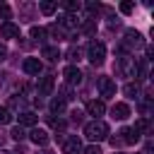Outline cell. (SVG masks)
Here are the masks:
<instances>
[{
    "mask_svg": "<svg viewBox=\"0 0 154 154\" xmlns=\"http://www.w3.org/2000/svg\"><path fill=\"white\" fill-rule=\"evenodd\" d=\"M0 154H12V152H5V149H2V152H0Z\"/></svg>",
    "mask_w": 154,
    "mask_h": 154,
    "instance_id": "obj_36",
    "label": "cell"
},
{
    "mask_svg": "<svg viewBox=\"0 0 154 154\" xmlns=\"http://www.w3.org/2000/svg\"><path fill=\"white\" fill-rule=\"evenodd\" d=\"M132 10H135V5H132V2H120V12H123V14H130Z\"/></svg>",
    "mask_w": 154,
    "mask_h": 154,
    "instance_id": "obj_29",
    "label": "cell"
},
{
    "mask_svg": "<svg viewBox=\"0 0 154 154\" xmlns=\"http://www.w3.org/2000/svg\"><path fill=\"white\" fill-rule=\"evenodd\" d=\"M63 152H65V154H79V152H82V142H79V137H77V135L65 137V140H63Z\"/></svg>",
    "mask_w": 154,
    "mask_h": 154,
    "instance_id": "obj_6",
    "label": "cell"
},
{
    "mask_svg": "<svg viewBox=\"0 0 154 154\" xmlns=\"http://www.w3.org/2000/svg\"><path fill=\"white\" fill-rule=\"evenodd\" d=\"M87 55H89V60L94 65H103V60H106V46L101 41H91L87 46Z\"/></svg>",
    "mask_w": 154,
    "mask_h": 154,
    "instance_id": "obj_3",
    "label": "cell"
},
{
    "mask_svg": "<svg viewBox=\"0 0 154 154\" xmlns=\"http://www.w3.org/2000/svg\"><path fill=\"white\" fill-rule=\"evenodd\" d=\"M72 120H77V123H79V120H82V113H79V111H75V113H72Z\"/></svg>",
    "mask_w": 154,
    "mask_h": 154,
    "instance_id": "obj_33",
    "label": "cell"
},
{
    "mask_svg": "<svg viewBox=\"0 0 154 154\" xmlns=\"http://www.w3.org/2000/svg\"><path fill=\"white\" fill-rule=\"evenodd\" d=\"M82 154H103V152H101V147H99V144H89V147H84V149H82Z\"/></svg>",
    "mask_w": 154,
    "mask_h": 154,
    "instance_id": "obj_26",
    "label": "cell"
},
{
    "mask_svg": "<svg viewBox=\"0 0 154 154\" xmlns=\"http://www.w3.org/2000/svg\"><path fill=\"white\" fill-rule=\"evenodd\" d=\"M10 135H12L17 142H19V140H24V130H22V125H19V128H12V132H10Z\"/></svg>",
    "mask_w": 154,
    "mask_h": 154,
    "instance_id": "obj_27",
    "label": "cell"
},
{
    "mask_svg": "<svg viewBox=\"0 0 154 154\" xmlns=\"http://www.w3.org/2000/svg\"><path fill=\"white\" fill-rule=\"evenodd\" d=\"M41 55H43L46 60L55 63V60L60 58V51H58V46H43V48H41Z\"/></svg>",
    "mask_w": 154,
    "mask_h": 154,
    "instance_id": "obj_15",
    "label": "cell"
},
{
    "mask_svg": "<svg viewBox=\"0 0 154 154\" xmlns=\"http://www.w3.org/2000/svg\"><path fill=\"white\" fill-rule=\"evenodd\" d=\"M77 24H79V19H77L75 14H65V17L60 19V26H63V29H65V26H67V29H75Z\"/></svg>",
    "mask_w": 154,
    "mask_h": 154,
    "instance_id": "obj_19",
    "label": "cell"
},
{
    "mask_svg": "<svg viewBox=\"0 0 154 154\" xmlns=\"http://www.w3.org/2000/svg\"><path fill=\"white\" fill-rule=\"evenodd\" d=\"M67 58L70 60H79V48H70L67 51Z\"/></svg>",
    "mask_w": 154,
    "mask_h": 154,
    "instance_id": "obj_30",
    "label": "cell"
},
{
    "mask_svg": "<svg viewBox=\"0 0 154 154\" xmlns=\"http://www.w3.org/2000/svg\"><path fill=\"white\" fill-rule=\"evenodd\" d=\"M29 34H31V38H36V41H43V38L48 36V34H46V29H41V26H31V31H29Z\"/></svg>",
    "mask_w": 154,
    "mask_h": 154,
    "instance_id": "obj_22",
    "label": "cell"
},
{
    "mask_svg": "<svg viewBox=\"0 0 154 154\" xmlns=\"http://www.w3.org/2000/svg\"><path fill=\"white\" fill-rule=\"evenodd\" d=\"M38 154H51V152H46V149H43V152H38Z\"/></svg>",
    "mask_w": 154,
    "mask_h": 154,
    "instance_id": "obj_35",
    "label": "cell"
},
{
    "mask_svg": "<svg viewBox=\"0 0 154 154\" xmlns=\"http://www.w3.org/2000/svg\"><path fill=\"white\" fill-rule=\"evenodd\" d=\"M99 91H101L103 99H111L116 94V82L111 77H99Z\"/></svg>",
    "mask_w": 154,
    "mask_h": 154,
    "instance_id": "obj_5",
    "label": "cell"
},
{
    "mask_svg": "<svg viewBox=\"0 0 154 154\" xmlns=\"http://www.w3.org/2000/svg\"><path fill=\"white\" fill-rule=\"evenodd\" d=\"M111 116L116 118V120H125L128 116H130V106L128 103H113V108H111Z\"/></svg>",
    "mask_w": 154,
    "mask_h": 154,
    "instance_id": "obj_12",
    "label": "cell"
},
{
    "mask_svg": "<svg viewBox=\"0 0 154 154\" xmlns=\"http://www.w3.org/2000/svg\"><path fill=\"white\" fill-rule=\"evenodd\" d=\"M144 46V38H142V34L137 31V29H128L125 31V38H123V48L125 51H135V48H142Z\"/></svg>",
    "mask_w": 154,
    "mask_h": 154,
    "instance_id": "obj_4",
    "label": "cell"
},
{
    "mask_svg": "<svg viewBox=\"0 0 154 154\" xmlns=\"http://www.w3.org/2000/svg\"><path fill=\"white\" fill-rule=\"evenodd\" d=\"M55 10H58V2H48V0L38 2V12H41V14H53Z\"/></svg>",
    "mask_w": 154,
    "mask_h": 154,
    "instance_id": "obj_17",
    "label": "cell"
},
{
    "mask_svg": "<svg viewBox=\"0 0 154 154\" xmlns=\"http://www.w3.org/2000/svg\"><path fill=\"white\" fill-rule=\"evenodd\" d=\"M29 137H31V142H34V144H41V147H43V144H48V140H51V137H48V132H46V130H41V128H34V130L29 132Z\"/></svg>",
    "mask_w": 154,
    "mask_h": 154,
    "instance_id": "obj_13",
    "label": "cell"
},
{
    "mask_svg": "<svg viewBox=\"0 0 154 154\" xmlns=\"http://www.w3.org/2000/svg\"><path fill=\"white\" fill-rule=\"evenodd\" d=\"M0 36L2 38H19V26L12 22H2L0 24Z\"/></svg>",
    "mask_w": 154,
    "mask_h": 154,
    "instance_id": "obj_8",
    "label": "cell"
},
{
    "mask_svg": "<svg viewBox=\"0 0 154 154\" xmlns=\"http://www.w3.org/2000/svg\"><path fill=\"white\" fill-rule=\"evenodd\" d=\"M46 34H51V36H55V38H67V31H65L60 24H51V26L46 29Z\"/></svg>",
    "mask_w": 154,
    "mask_h": 154,
    "instance_id": "obj_16",
    "label": "cell"
},
{
    "mask_svg": "<svg viewBox=\"0 0 154 154\" xmlns=\"http://www.w3.org/2000/svg\"><path fill=\"white\" fill-rule=\"evenodd\" d=\"M2 142H5V132L0 130V147H2Z\"/></svg>",
    "mask_w": 154,
    "mask_h": 154,
    "instance_id": "obj_34",
    "label": "cell"
},
{
    "mask_svg": "<svg viewBox=\"0 0 154 154\" xmlns=\"http://www.w3.org/2000/svg\"><path fill=\"white\" fill-rule=\"evenodd\" d=\"M116 70L123 75V77H130V79H140V65H137V58L135 55H123L116 65Z\"/></svg>",
    "mask_w": 154,
    "mask_h": 154,
    "instance_id": "obj_1",
    "label": "cell"
},
{
    "mask_svg": "<svg viewBox=\"0 0 154 154\" xmlns=\"http://www.w3.org/2000/svg\"><path fill=\"white\" fill-rule=\"evenodd\" d=\"M5 58H7V48H5V46H2V43H0V63H2V60H5Z\"/></svg>",
    "mask_w": 154,
    "mask_h": 154,
    "instance_id": "obj_32",
    "label": "cell"
},
{
    "mask_svg": "<svg viewBox=\"0 0 154 154\" xmlns=\"http://www.w3.org/2000/svg\"><path fill=\"white\" fill-rule=\"evenodd\" d=\"M0 17H2L5 22H10V17H12V10H10V5H0Z\"/></svg>",
    "mask_w": 154,
    "mask_h": 154,
    "instance_id": "obj_25",
    "label": "cell"
},
{
    "mask_svg": "<svg viewBox=\"0 0 154 154\" xmlns=\"http://www.w3.org/2000/svg\"><path fill=\"white\" fill-rule=\"evenodd\" d=\"M48 123H51L53 130H65V120L63 118H48Z\"/></svg>",
    "mask_w": 154,
    "mask_h": 154,
    "instance_id": "obj_24",
    "label": "cell"
},
{
    "mask_svg": "<svg viewBox=\"0 0 154 154\" xmlns=\"http://www.w3.org/2000/svg\"><path fill=\"white\" fill-rule=\"evenodd\" d=\"M63 7H65L67 12H77V10L82 7V5H79V2H63Z\"/></svg>",
    "mask_w": 154,
    "mask_h": 154,
    "instance_id": "obj_28",
    "label": "cell"
},
{
    "mask_svg": "<svg viewBox=\"0 0 154 154\" xmlns=\"http://www.w3.org/2000/svg\"><path fill=\"white\" fill-rule=\"evenodd\" d=\"M10 120H12V111H10L7 106H2V108H0V125H7Z\"/></svg>",
    "mask_w": 154,
    "mask_h": 154,
    "instance_id": "obj_23",
    "label": "cell"
},
{
    "mask_svg": "<svg viewBox=\"0 0 154 154\" xmlns=\"http://www.w3.org/2000/svg\"><path fill=\"white\" fill-rule=\"evenodd\" d=\"M87 113L89 116H94V120H99V116H103L106 113V103L103 101H87Z\"/></svg>",
    "mask_w": 154,
    "mask_h": 154,
    "instance_id": "obj_9",
    "label": "cell"
},
{
    "mask_svg": "<svg viewBox=\"0 0 154 154\" xmlns=\"http://www.w3.org/2000/svg\"><path fill=\"white\" fill-rule=\"evenodd\" d=\"M65 82H67L70 87L79 84V82H82V72H79V67H75V65L65 67Z\"/></svg>",
    "mask_w": 154,
    "mask_h": 154,
    "instance_id": "obj_10",
    "label": "cell"
},
{
    "mask_svg": "<svg viewBox=\"0 0 154 154\" xmlns=\"http://www.w3.org/2000/svg\"><path fill=\"white\" fill-rule=\"evenodd\" d=\"M84 135H87L91 142H101V140L108 137V125H106L103 120H91V123L84 125Z\"/></svg>",
    "mask_w": 154,
    "mask_h": 154,
    "instance_id": "obj_2",
    "label": "cell"
},
{
    "mask_svg": "<svg viewBox=\"0 0 154 154\" xmlns=\"http://www.w3.org/2000/svg\"><path fill=\"white\" fill-rule=\"evenodd\" d=\"M65 103H67V101H65L63 96H55V99L51 101V113H63V111H65Z\"/></svg>",
    "mask_w": 154,
    "mask_h": 154,
    "instance_id": "obj_18",
    "label": "cell"
},
{
    "mask_svg": "<svg viewBox=\"0 0 154 154\" xmlns=\"http://www.w3.org/2000/svg\"><path fill=\"white\" fill-rule=\"evenodd\" d=\"M22 70H24L26 75L38 77V75H41V60H38V58H26V60L22 63Z\"/></svg>",
    "mask_w": 154,
    "mask_h": 154,
    "instance_id": "obj_7",
    "label": "cell"
},
{
    "mask_svg": "<svg viewBox=\"0 0 154 154\" xmlns=\"http://www.w3.org/2000/svg\"><path fill=\"white\" fill-rule=\"evenodd\" d=\"M120 135H123V137H120L123 144H137V142H140V132H137L135 128H123Z\"/></svg>",
    "mask_w": 154,
    "mask_h": 154,
    "instance_id": "obj_11",
    "label": "cell"
},
{
    "mask_svg": "<svg viewBox=\"0 0 154 154\" xmlns=\"http://www.w3.org/2000/svg\"><path fill=\"white\" fill-rule=\"evenodd\" d=\"M87 10H89L91 14H94V12H99V2H96V5H94V2H89V5H87Z\"/></svg>",
    "mask_w": 154,
    "mask_h": 154,
    "instance_id": "obj_31",
    "label": "cell"
},
{
    "mask_svg": "<svg viewBox=\"0 0 154 154\" xmlns=\"http://www.w3.org/2000/svg\"><path fill=\"white\" fill-rule=\"evenodd\" d=\"M51 91H53V77L46 75V77H41V82H38V94H41V96H48Z\"/></svg>",
    "mask_w": 154,
    "mask_h": 154,
    "instance_id": "obj_14",
    "label": "cell"
},
{
    "mask_svg": "<svg viewBox=\"0 0 154 154\" xmlns=\"http://www.w3.org/2000/svg\"><path fill=\"white\" fill-rule=\"evenodd\" d=\"M34 123H36V113H31V111L19 113V125H34Z\"/></svg>",
    "mask_w": 154,
    "mask_h": 154,
    "instance_id": "obj_21",
    "label": "cell"
},
{
    "mask_svg": "<svg viewBox=\"0 0 154 154\" xmlns=\"http://www.w3.org/2000/svg\"><path fill=\"white\" fill-rule=\"evenodd\" d=\"M123 94H125L128 99H137V96H140V87L130 82V84H125V87H123Z\"/></svg>",
    "mask_w": 154,
    "mask_h": 154,
    "instance_id": "obj_20",
    "label": "cell"
}]
</instances>
